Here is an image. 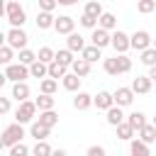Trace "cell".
I'll return each mask as SVG.
<instances>
[{
    "instance_id": "1",
    "label": "cell",
    "mask_w": 156,
    "mask_h": 156,
    "mask_svg": "<svg viewBox=\"0 0 156 156\" xmlns=\"http://www.w3.org/2000/svg\"><path fill=\"white\" fill-rule=\"evenodd\" d=\"M5 17H7V22H10V29H22V24L27 22L24 7H22L17 0H12V2L5 5Z\"/></svg>"
},
{
    "instance_id": "2",
    "label": "cell",
    "mask_w": 156,
    "mask_h": 156,
    "mask_svg": "<svg viewBox=\"0 0 156 156\" xmlns=\"http://www.w3.org/2000/svg\"><path fill=\"white\" fill-rule=\"evenodd\" d=\"M24 139V127L22 124H10V127H5V132H2V136H0V141H2V146H15V144H20Z\"/></svg>"
},
{
    "instance_id": "3",
    "label": "cell",
    "mask_w": 156,
    "mask_h": 156,
    "mask_svg": "<svg viewBox=\"0 0 156 156\" xmlns=\"http://www.w3.org/2000/svg\"><path fill=\"white\" fill-rule=\"evenodd\" d=\"M34 115H37V105H34L32 100H24V102H20V107L15 110V122H17V124H27V122L34 119Z\"/></svg>"
},
{
    "instance_id": "4",
    "label": "cell",
    "mask_w": 156,
    "mask_h": 156,
    "mask_svg": "<svg viewBox=\"0 0 156 156\" xmlns=\"http://www.w3.org/2000/svg\"><path fill=\"white\" fill-rule=\"evenodd\" d=\"M5 41H7V46L10 49H27V41H29V37H27V32L24 29H10L7 34H5Z\"/></svg>"
},
{
    "instance_id": "5",
    "label": "cell",
    "mask_w": 156,
    "mask_h": 156,
    "mask_svg": "<svg viewBox=\"0 0 156 156\" xmlns=\"http://www.w3.org/2000/svg\"><path fill=\"white\" fill-rule=\"evenodd\" d=\"M129 49H136L139 54L146 51V49H151V37H149V32H144V29L134 32V34L129 37Z\"/></svg>"
},
{
    "instance_id": "6",
    "label": "cell",
    "mask_w": 156,
    "mask_h": 156,
    "mask_svg": "<svg viewBox=\"0 0 156 156\" xmlns=\"http://www.w3.org/2000/svg\"><path fill=\"white\" fill-rule=\"evenodd\" d=\"M5 78L12 80V83H24V78H29V68L22 66V63H10L5 68Z\"/></svg>"
},
{
    "instance_id": "7",
    "label": "cell",
    "mask_w": 156,
    "mask_h": 156,
    "mask_svg": "<svg viewBox=\"0 0 156 156\" xmlns=\"http://www.w3.org/2000/svg\"><path fill=\"white\" fill-rule=\"evenodd\" d=\"M110 46L122 56V54H127V49H129V34H124V32H115V34H110Z\"/></svg>"
},
{
    "instance_id": "8",
    "label": "cell",
    "mask_w": 156,
    "mask_h": 156,
    "mask_svg": "<svg viewBox=\"0 0 156 156\" xmlns=\"http://www.w3.org/2000/svg\"><path fill=\"white\" fill-rule=\"evenodd\" d=\"M73 27H76V20L71 17V15H61V17H56L54 20V29L58 32V34H73Z\"/></svg>"
},
{
    "instance_id": "9",
    "label": "cell",
    "mask_w": 156,
    "mask_h": 156,
    "mask_svg": "<svg viewBox=\"0 0 156 156\" xmlns=\"http://www.w3.org/2000/svg\"><path fill=\"white\" fill-rule=\"evenodd\" d=\"M90 46H95V49H105V46H110V32H105V29H93V34H90Z\"/></svg>"
},
{
    "instance_id": "10",
    "label": "cell",
    "mask_w": 156,
    "mask_h": 156,
    "mask_svg": "<svg viewBox=\"0 0 156 156\" xmlns=\"http://www.w3.org/2000/svg\"><path fill=\"white\" fill-rule=\"evenodd\" d=\"M112 100H115V105H117V107H127V105H132L134 93H132L129 88H117V90L112 93Z\"/></svg>"
},
{
    "instance_id": "11",
    "label": "cell",
    "mask_w": 156,
    "mask_h": 156,
    "mask_svg": "<svg viewBox=\"0 0 156 156\" xmlns=\"http://www.w3.org/2000/svg\"><path fill=\"white\" fill-rule=\"evenodd\" d=\"M93 105L98 107V110H110V107H115V100H112V93H107V90H100L98 95H93Z\"/></svg>"
},
{
    "instance_id": "12",
    "label": "cell",
    "mask_w": 156,
    "mask_h": 156,
    "mask_svg": "<svg viewBox=\"0 0 156 156\" xmlns=\"http://www.w3.org/2000/svg\"><path fill=\"white\" fill-rule=\"evenodd\" d=\"M129 90H132L134 95H146V93L151 90V80H149L146 76H136V78L132 80V85H129Z\"/></svg>"
},
{
    "instance_id": "13",
    "label": "cell",
    "mask_w": 156,
    "mask_h": 156,
    "mask_svg": "<svg viewBox=\"0 0 156 156\" xmlns=\"http://www.w3.org/2000/svg\"><path fill=\"white\" fill-rule=\"evenodd\" d=\"M124 122H127V124H129V127H132L134 132H139V129H141L144 124H149V122H146V115H144V112H139V110L129 112V115L124 117Z\"/></svg>"
},
{
    "instance_id": "14",
    "label": "cell",
    "mask_w": 156,
    "mask_h": 156,
    "mask_svg": "<svg viewBox=\"0 0 156 156\" xmlns=\"http://www.w3.org/2000/svg\"><path fill=\"white\" fill-rule=\"evenodd\" d=\"M136 136H139V141L146 144V146H149V144H156V127H154V124H144V127L136 132Z\"/></svg>"
},
{
    "instance_id": "15",
    "label": "cell",
    "mask_w": 156,
    "mask_h": 156,
    "mask_svg": "<svg viewBox=\"0 0 156 156\" xmlns=\"http://www.w3.org/2000/svg\"><path fill=\"white\" fill-rule=\"evenodd\" d=\"M66 49H68L71 54H73V51H83V49H85V39L73 32V34H68V39H66Z\"/></svg>"
},
{
    "instance_id": "16",
    "label": "cell",
    "mask_w": 156,
    "mask_h": 156,
    "mask_svg": "<svg viewBox=\"0 0 156 156\" xmlns=\"http://www.w3.org/2000/svg\"><path fill=\"white\" fill-rule=\"evenodd\" d=\"M71 73H73V76H78V78L83 80V78L90 73V63H85L83 58H76V61L71 63Z\"/></svg>"
},
{
    "instance_id": "17",
    "label": "cell",
    "mask_w": 156,
    "mask_h": 156,
    "mask_svg": "<svg viewBox=\"0 0 156 156\" xmlns=\"http://www.w3.org/2000/svg\"><path fill=\"white\" fill-rule=\"evenodd\" d=\"M66 73H68V68H66V66H61V63H56V61L46 66V76H49L51 80H56V83H58V78H63Z\"/></svg>"
},
{
    "instance_id": "18",
    "label": "cell",
    "mask_w": 156,
    "mask_h": 156,
    "mask_svg": "<svg viewBox=\"0 0 156 156\" xmlns=\"http://www.w3.org/2000/svg\"><path fill=\"white\" fill-rule=\"evenodd\" d=\"M12 98H15L17 102L29 100V85H27V83H12Z\"/></svg>"
},
{
    "instance_id": "19",
    "label": "cell",
    "mask_w": 156,
    "mask_h": 156,
    "mask_svg": "<svg viewBox=\"0 0 156 156\" xmlns=\"http://www.w3.org/2000/svg\"><path fill=\"white\" fill-rule=\"evenodd\" d=\"M34 105H37V110H39V112H49V110H54L56 98H54V95H39V98L34 100Z\"/></svg>"
},
{
    "instance_id": "20",
    "label": "cell",
    "mask_w": 156,
    "mask_h": 156,
    "mask_svg": "<svg viewBox=\"0 0 156 156\" xmlns=\"http://www.w3.org/2000/svg\"><path fill=\"white\" fill-rule=\"evenodd\" d=\"M90 105H93V95H88V93H80V90H78V93H76V98H73V107L83 112V110H88Z\"/></svg>"
},
{
    "instance_id": "21",
    "label": "cell",
    "mask_w": 156,
    "mask_h": 156,
    "mask_svg": "<svg viewBox=\"0 0 156 156\" xmlns=\"http://www.w3.org/2000/svg\"><path fill=\"white\" fill-rule=\"evenodd\" d=\"M105 119H107V124H112V127H119V124L124 122V112H122V107H117V105H115V107H110Z\"/></svg>"
},
{
    "instance_id": "22",
    "label": "cell",
    "mask_w": 156,
    "mask_h": 156,
    "mask_svg": "<svg viewBox=\"0 0 156 156\" xmlns=\"http://www.w3.org/2000/svg\"><path fill=\"white\" fill-rule=\"evenodd\" d=\"M41 127H46V129H51V127H56L58 124V115L54 112V110H49V112H39V119H37Z\"/></svg>"
},
{
    "instance_id": "23",
    "label": "cell",
    "mask_w": 156,
    "mask_h": 156,
    "mask_svg": "<svg viewBox=\"0 0 156 156\" xmlns=\"http://www.w3.org/2000/svg\"><path fill=\"white\" fill-rule=\"evenodd\" d=\"M54 61L61 63V66H66V68H71V63H73L76 58H73V54H71L68 49H58V51H54Z\"/></svg>"
},
{
    "instance_id": "24",
    "label": "cell",
    "mask_w": 156,
    "mask_h": 156,
    "mask_svg": "<svg viewBox=\"0 0 156 156\" xmlns=\"http://www.w3.org/2000/svg\"><path fill=\"white\" fill-rule=\"evenodd\" d=\"M129 156H151V151H149V146L141 144L139 139H132V141H129Z\"/></svg>"
},
{
    "instance_id": "25",
    "label": "cell",
    "mask_w": 156,
    "mask_h": 156,
    "mask_svg": "<svg viewBox=\"0 0 156 156\" xmlns=\"http://www.w3.org/2000/svg\"><path fill=\"white\" fill-rule=\"evenodd\" d=\"M105 10H102V5L100 2H95V0H90V2H85V7H83V15H88V17H93V20H100V15H102Z\"/></svg>"
},
{
    "instance_id": "26",
    "label": "cell",
    "mask_w": 156,
    "mask_h": 156,
    "mask_svg": "<svg viewBox=\"0 0 156 156\" xmlns=\"http://www.w3.org/2000/svg\"><path fill=\"white\" fill-rule=\"evenodd\" d=\"M98 24H100V29L110 32V29H115V27H117V17H115L112 12H102V15H100V20H98Z\"/></svg>"
},
{
    "instance_id": "27",
    "label": "cell",
    "mask_w": 156,
    "mask_h": 156,
    "mask_svg": "<svg viewBox=\"0 0 156 156\" xmlns=\"http://www.w3.org/2000/svg\"><path fill=\"white\" fill-rule=\"evenodd\" d=\"M80 58H83L85 63H93V61L102 58V51H100V49H95V46H85V49L80 51Z\"/></svg>"
},
{
    "instance_id": "28",
    "label": "cell",
    "mask_w": 156,
    "mask_h": 156,
    "mask_svg": "<svg viewBox=\"0 0 156 156\" xmlns=\"http://www.w3.org/2000/svg\"><path fill=\"white\" fill-rule=\"evenodd\" d=\"M61 83H63V88L71 90V93H78V88H80V78L73 76V73H66V76L61 78Z\"/></svg>"
},
{
    "instance_id": "29",
    "label": "cell",
    "mask_w": 156,
    "mask_h": 156,
    "mask_svg": "<svg viewBox=\"0 0 156 156\" xmlns=\"http://www.w3.org/2000/svg\"><path fill=\"white\" fill-rule=\"evenodd\" d=\"M49 132L51 129H46V127H41L39 122H32V127H29V134L37 139V141H46V136H49Z\"/></svg>"
},
{
    "instance_id": "30",
    "label": "cell",
    "mask_w": 156,
    "mask_h": 156,
    "mask_svg": "<svg viewBox=\"0 0 156 156\" xmlns=\"http://www.w3.org/2000/svg\"><path fill=\"white\" fill-rule=\"evenodd\" d=\"M54 20H56V17H54L51 12H39V15H37V27H39V29H49V27H54Z\"/></svg>"
},
{
    "instance_id": "31",
    "label": "cell",
    "mask_w": 156,
    "mask_h": 156,
    "mask_svg": "<svg viewBox=\"0 0 156 156\" xmlns=\"http://www.w3.org/2000/svg\"><path fill=\"white\" fill-rule=\"evenodd\" d=\"M37 61H39V63H44V66L54 63V49H51V46H41V49H39V54H37Z\"/></svg>"
},
{
    "instance_id": "32",
    "label": "cell",
    "mask_w": 156,
    "mask_h": 156,
    "mask_svg": "<svg viewBox=\"0 0 156 156\" xmlns=\"http://www.w3.org/2000/svg\"><path fill=\"white\" fill-rule=\"evenodd\" d=\"M115 61H117V73H129V71H132V58H129L127 54L115 56Z\"/></svg>"
},
{
    "instance_id": "33",
    "label": "cell",
    "mask_w": 156,
    "mask_h": 156,
    "mask_svg": "<svg viewBox=\"0 0 156 156\" xmlns=\"http://www.w3.org/2000/svg\"><path fill=\"white\" fill-rule=\"evenodd\" d=\"M34 61H37V54H34L32 49H22V51H20V61H17V63H22V66L29 68Z\"/></svg>"
},
{
    "instance_id": "34",
    "label": "cell",
    "mask_w": 156,
    "mask_h": 156,
    "mask_svg": "<svg viewBox=\"0 0 156 156\" xmlns=\"http://www.w3.org/2000/svg\"><path fill=\"white\" fill-rule=\"evenodd\" d=\"M132 136H134V129H132L127 122H122V124L117 127V139H122V141H132Z\"/></svg>"
},
{
    "instance_id": "35",
    "label": "cell",
    "mask_w": 156,
    "mask_h": 156,
    "mask_svg": "<svg viewBox=\"0 0 156 156\" xmlns=\"http://www.w3.org/2000/svg\"><path fill=\"white\" fill-rule=\"evenodd\" d=\"M29 76H32V78H41V80H44V78H46V66H44V63H39V61H34V63L29 66Z\"/></svg>"
},
{
    "instance_id": "36",
    "label": "cell",
    "mask_w": 156,
    "mask_h": 156,
    "mask_svg": "<svg viewBox=\"0 0 156 156\" xmlns=\"http://www.w3.org/2000/svg\"><path fill=\"white\" fill-rule=\"evenodd\" d=\"M56 88H58V83H56V80H51V78H44V80H41V85H39L41 95H54V93H56Z\"/></svg>"
},
{
    "instance_id": "37",
    "label": "cell",
    "mask_w": 156,
    "mask_h": 156,
    "mask_svg": "<svg viewBox=\"0 0 156 156\" xmlns=\"http://www.w3.org/2000/svg\"><path fill=\"white\" fill-rule=\"evenodd\" d=\"M144 66H149V68H154L156 66V49H146V51H141V58H139Z\"/></svg>"
},
{
    "instance_id": "38",
    "label": "cell",
    "mask_w": 156,
    "mask_h": 156,
    "mask_svg": "<svg viewBox=\"0 0 156 156\" xmlns=\"http://www.w3.org/2000/svg\"><path fill=\"white\" fill-rule=\"evenodd\" d=\"M51 146H49V141H37L34 144V149H32V154L34 156H51Z\"/></svg>"
},
{
    "instance_id": "39",
    "label": "cell",
    "mask_w": 156,
    "mask_h": 156,
    "mask_svg": "<svg viewBox=\"0 0 156 156\" xmlns=\"http://www.w3.org/2000/svg\"><path fill=\"white\" fill-rule=\"evenodd\" d=\"M154 10H156V0H139L136 2V12H141V15H149Z\"/></svg>"
},
{
    "instance_id": "40",
    "label": "cell",
    "mask_w": 156,
    "mask_h": 156,
    "mask_svg": "<svg viewBox=\"0 0 156 156\" xmlns=\"http://www.w3.org/2000/svg\"><path fill=\"white\" fill-rule=\"evenodd\" d=\"M0 63H2V66H5V68H7V66H10V63H12V49H10V46H7V44H5V46H2V49H0Z\"/></svg>"
},
{
    "instance_id": "41",
    "label": "cell",
    "mask_w": 156,
    "mask_h": 156,
    "mask_svg": "<svg viewBox=\"0 0 156 156\" xmlns=\"http://www.w3.org/2000/svg\"><path fill=\"white\" fill-rule=\"evenodd\" d=\"M10 156H29V146L20 141V144H15V146L10 149Z\"/></svg>"
},
{
    "instance_id": "42",
    "label": "cell",
    "mask_w": 156,
    "mask_h": 156,
    "mask_svg": "<svg viewBox=\"0 0 156 156\" xmlns=\"http://www.w3.org/2000/svg\"><path fill=\"white\" fill-rule=\"evenodd\" d=\"M102 68H105L107 76H119V73H117V61H115V58H105Z\"/></svg>"
},
{
    "instance_id": "43",
    "label": "cell",
    "mask_w": 156,
    "mask_h": 156,
    "mask_svg": "<svg viewBox=\"0 0 156 156\" xmlns=\"http://www.w3.org/2000/svg\"><path fill=\"white\" fill-rule=\"evenodd\" d=\"M80 27H85V29H98V20H93V17H88V15H80Z\"/></svg>"
},
{
    "instance_id": "44",
    "label": "cell",
    "mask_w": 156,
    "mask_h": 156,
    "mask_svg": "<svg viewBox=\"0 0 156 156\" xmlns=\"http://www.w3.org/2000/svg\"><path fill=\"white\" fill-rule=\"evenodd\" d=\"M56 0H39V12H54Z\"/></svg>"
},
{
    "instance_id": "45",
    "label": "cell",
    "mask_w": 156,
    "mask_h": 156,
    "mask_svg": "<svg viewBox=\"0 0 156 156\" xmlns=\"http://www.w3.org/2000/svg\"><path fill=\"white\" fill-rule=\"evenodd\" d=\"M85 156H105V149L102 146H98V144H93L90 149H88V154Z\"/></svg>"
},
{
    "instance_id": "46",
    "label": "cell",
    "mask_w": 156,
    "mask_h": 156,
    "mask_svg": "<svg viewBox=\"0 0 156 156\" xmlns=\"http://www.w3.org/2000/svg\"><path fill=\"white\" fill-rule=\"evenodd\" d=\"M10 112V98H0V115Z\"/></svg>"
},
{
    "instance_id": "47",
    "label": "cell",
    "mask_w": 156,
    "mask_h": 156,
    "mask_svg": "<svg viewBox=\"0 0 156 156\" xmlns=\"http://www.w3.org/2000/svg\"><path fill=\"white\" fill-rule=\"evenodd\" d=\"M146 78H149L151 83H156V66H154V68H149V76H146Z\"/></svg>"
},
{
    "instance_id": "48",
    "label": "cell",
    "mask_w": 156,
    "mask_h": 156,
    "mask_svg": "<svg viewBox=\"0 0 156 156\" xmlns=\"http://www.w3.org/2000/svg\"><path fill=\"white\" fill-rule=\"evenodd\" d=\"M51 156H68V154H66L63 149H54V151H51Z\"/></svg>"
},
{
    "instance_id": "49",
    "label": "cell",
    "mask_w": 156,
    "mask_h": 156,
    "mask_svg": "<svg viewBox=\"0 0 156 156\" xmlns=\"http://www.w3.org/2000/svg\"><path fill=\"white\" fill-rule=\"evenodd\" d=\"M5 83H7V78H5V73L0 71V90H2V85H5Z\"/></svg>"
},
{
    "instance_id": "50",
    "label": "cell",
    "mask_w": 156,
    "mask_h": 156,
    "mask_svg": "<svg viewBox=\"0 0 156 156\" xmlns=\"http://www.w3.org/2000/svg\"><path fill=\"white\" fill-rule=\"evenodd\" d=\"M0 17H5V2L0 0Z\"/></svg>"
},
{
    "instance_id": "51",
    "label": "cell",
    "mask_w": 156,
    "mask_h": 156,
    "mask_svg": "<svg viewBox=\"0 0 156 156\" xmlns=\"http://www.w3.org/2000/svg\"><path fill=\"white\" fill-rule=\"evenodd\" d=\"M2 46H5V34L0 32V49H2Z\"/></svg>"
},
{
    "instance_id": "52",
    "label": "cell",
    "mask_w": 156,
    "mask_h": 156,
    "mask_svg": "<svg viewBox=\"0 0 156 156\" xmlns=\"http://www.w3.org/2000/svg\"><path fill=\"white\" fill-rule=\"evenodd\" d=\"M151 49H156V39H151Z\"/></svg>"
},
{
    "instance_id": "53",
    "label": "cell",
    "mask_w": 156,
    "mask_h": 156,
    "mask_svg": "<svg viewBox=\"0 0 156 156\" xmlns=\"http://www.w3.org/2000/svg\"><path fill=\"white\" fill-rule=\"evenodd\" d=\"M154 127H156V115H154Z\"/></svg>"
},
{
    "instance_id": "54",
    "label": "cell",
    "mask_w": 156,
    "mask_h": 156,
    "mask_svg": "<svg viewBox=\"0 0 156 156\" xmlns=\"http://www.w3.org/2000/svg\"><path fill=\"white\" fill-rule=\"evenodd\" d=\"M0 151H2V141H0Z\"/></svg>"
}]
</instances>
